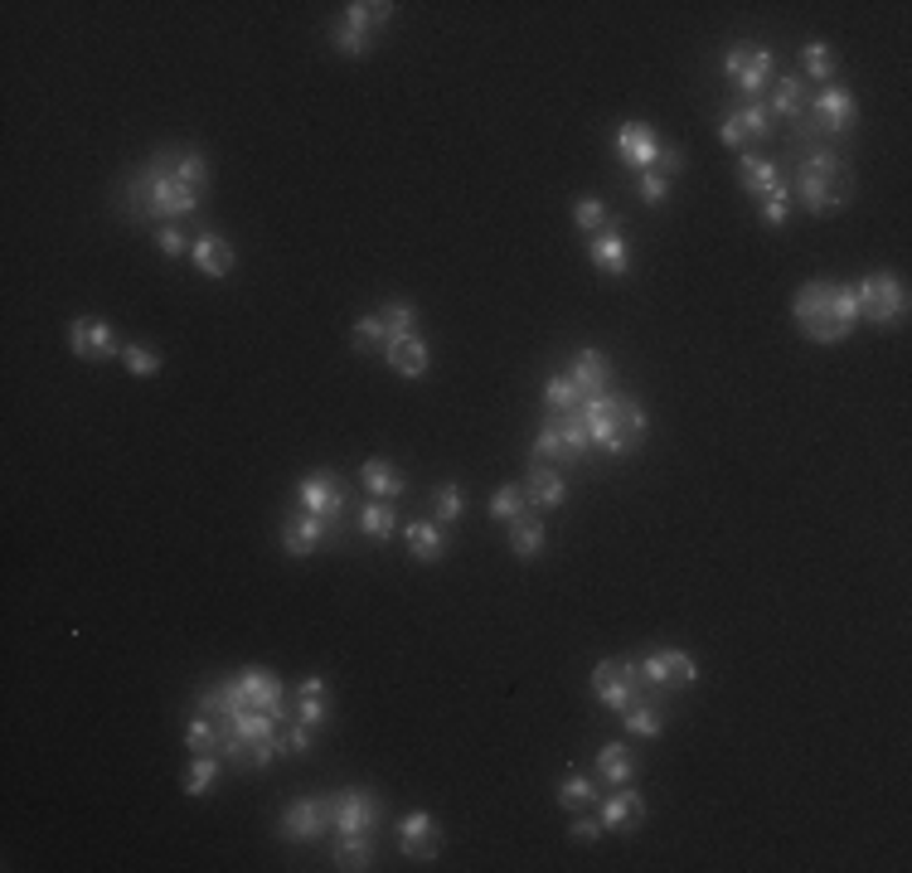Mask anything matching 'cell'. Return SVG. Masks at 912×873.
Segmentation results:
<instances>
[{"instance_id": "obj_1", "label": "cell", "mask_w": 912, "mask_h": 873, "mask_svg": "<svg viewBox=\"0 0 912 873\" xmlns=\"http://www.w3.org/2000/svg\"><path fill=\"white\" fill-rule=\"evenodd\" d=\"M204 204L200 190L180 180L170 170V146L155 151L147 165L127 180V218H155V224H180V218H194Z\"/></svg>"}, {"instance_id": "obj_2", "label": "cell", "mask_w": 912, "mask_h": 873, "mask_svg": "<svg viewBox=\"0 0 912 873\" xmlns=\"http://www.w3.org/2000/svg\"><path fill=\"white\" fill-rule=\"evenodd\" d=\"M791 316H796V326H801L806 340H815V345H835V340H845L849 330L859 326L854 287L806 282V287L791 296Z\"/></svg>"}, {"instance_id": "obj_3", "label": "cell", "mask_w": 912, "mask_h": 873, "mask_svg": "<svg viewBox=\"0 0 912 873\" xmlns=\"http://www.w3.org/2000/svg\"><path fill=\"white\" fill-rule=\"evenodd\" d=\"M854 301H859V320L869 326H903L908 316V287L898 282L894 273H869L864 282L854 287Z\"/></svg>"}, {"instance_id": "obj_4", "label": "cell", "mask_w": 912, "mask_h": 873, "mask_svg": "<svg viewBox=\"0 0 912 873\" xmlns=\"http://www.w3.org/2000/svg\"><path fill=\"white\" fill-rule=\"evenodd\" d=\"M330 825H335V796H306L282 810L277 835H282L287 845H316Z\"/></svg>"}, {"instance_id": "obj_5", "label": "cell", "mask_w": 912, "mask_h": 873, "mask_svg": "<svg viewBox=\"0 0 912 873\" xmlns=\"http://www.w3.org/2000/svg\"><path fill=\"white\" fill-rule=\"evenodd\" d=\"M593 694L607 704L611 713H621L631 699H636V694H656V689H646V680H641V660H626V655H617V660H597Z\"/></svg>"}, {"instance_id": "obj_6", "label": "cell", "mask_w": 912, "mask_h": 873, "mask_svg": "<svg viewBox=\"0 0 912 873\" xmlns=\"http://www.w3.org/2000/svg\"><path fill=\"white\" fill-rule=\"evenodd\" d=\"M772 73H776V59L767 45H733L729 54H723V78L748 102H758V92L772 83Z\"/></svg>"}, {"instance_id": "obj_7", "label": "cell", "mask_w": 912, "mask_h": 873, "mask_svg": "<svg viewBox=\"0 0 912 873\" xmlns=\"http://www.w3.org/2000/svg\"><path fill=\"white\" fill-rule=\"evenodd\" d=\"M641 680H646V689H656V694L689 689V684L699 680V660H694L689 650H656V655L641 660Z\"/></svg>"}, {"instance_id": "obj_8", "label": "cell", "mask_w": 912, "mask_h": 873, "mask_svg": "<svg viewBox=\"0 0 912 873\" xmlns=\"http://www.w3.org/2000/svg\"><path fill=\"white\" fill-rule=\"evenodd\" d=\"M811 122H815V131H825V137H845V131H854V122H859L854 92L839 88V83H825V88L815 92V102H811Z\"/></svg>"}, {"instance_id": "obj_9", "label": "cell", "mask_w": 912, "mask_h": 873, "mask_svg": "<svg viewBox=\"0 0 912 873\" xmlns=\"http://www.w3.org/2000/svg\"><path fill=\"white\" fill-rule=\"evenodd\" d=\"M296 501H302L306 515H320V519H330V524H340V515H345V485L330 471H311L306 481L296 485Z\"/></svg>"}, {"instance_id": "obj_10", "label": "cell", "mask_w": 912, "mask_h": 873, "mask_svg": "<svg viewBox=\"0 0 912 873\" xmlns=\"http://www.w3.org/2000/svg\"><path fill=\"white\" fill-rule=\"evenodd\" d=\"M578 418H583L587 436H593V452H603V456H626L631 452V446L621 442L617 422H611V398H607V393H603V398H583V403H578Z\"/></svg>"}, {"instance_id": "obj_11", "label": "cell", "mask_w": 912, "mask_h": 873, "mask_svg": "<svg viewBox=\"0 0 912 873\" xmlns=\"http://www.w3.org/2000/svg\"><path fill=\"white\" fill-rule=\"evenodd\" d=\"M767 137H772V112H767V102H748V107L719 117L723 146H748V141H767Z\"/></svg>"}, {"instance_id": "obj_12", "label": "cell", "mask_w": 912, "mask_h": 873, "mask_svg": "<svg viewBox=\"0 0 912 873\" xmlns=\"http://www.w3.org/2000/svg\"><path fill=\"white\" fill-rule=\"evenodd\" d=\"M796 194H801V204L811 214L831 218V214H839L849 204L854 185H849V175H845V180H825V175H796Z\"/></svg>"}, {"instance_id": "obj_13", "label": "cell", "mask_w": 912, "mask_h": 873, "mask_svg": "<svg viewBox=\"0 0 912 873\" xmlns=\"http://www.w3.org/2000/svg\"><path fill=\"white\" fill-rule=\"evenodd\" d=\"M68 345H74L78 359H122L117 336H112V326L98 316H78L74 326H68Z\"/></svg>"}, {"instance_id": "obj_14", "label": "cell", "mask_w": 912, "mask_h": 873, "mask_svg": "<svg viewBox=\"0 0 912 873\" xmlns=\"http://www.w3.org/2000/svg\"><path fill=\"white\" fill-rule=\"evenodd\" d=\"M398 849L408 859H438V849H442L438 815H428V810H408V815L398 820Z\"/></svg>"}, {"instance_id": "obj_15", "label": "cell", "mask_w": 912, "mask_h": 873, "mask_svg": "<svg viewBox=\"0 0 912 873\" xmlns=\"http://www.w3.org/2000/svg\"><path fill=\"white\" fill-rule=\"evenodd\" d=\"M617 155L631 165L636 175L656 170V155H660V131L650 127V122H626V127L617 131Z\"/></svg>"}, {"instance_id": "obj_16", "label": "cell", "mask_w": 912, "mask_h": 873, "mask_svg": "<svg viewBox=\"0 0 912 873\" xmlns=\"http://www.w3.org/2000/svg\"><path fill=\"white\" fill-rule=\"evenodd\" d=\"M335 529H340V524H330V519H320V515H306V509H302V515H287V524H282V548H287L292 558H311L330 534H335Z\"/></svg>"}, {"instance_id": "obj_17", "label": "cell", "mask_w": 912, "mask_h": 873, "mask_svg": "<svg viewBox=\"0 0 912 873\" xmlns=\"http://www.w3.org/2000/svg\"><path fill=\"white\" fill-rule=\"evenodd\" d=\"M379 825V800L365 786H350L335 796V830L340 835H355V830H375Z\"/></svg>"}, {"instance_id": "obj_18", "label": "cell", "mask_w": 912, "mask_h": 873, "mask_svg": "<svg viewBox=\"0 0 912 873\" xmlns=\"http://www.w3.org/2000/svg\"><path fill=\"white\" fill-rule=\"evenodd\" d=\"M383 359H389V369L403 374V379H422L432 364V350L418 330H408V336H393L389 345H383Z\"/></svg>"}, {"instance_id": "obj_19", "label": "cell", "mask_w": 912, "mask_h": 873, "mask_svg": "<svg viewBox=\"0 0 912 873\" xmlns=\"http://www.w3.org/2000/svg\"><path fill=\"white\" fill-rule=\"evenodd\" d=\"M646 815H650V806H646V796L636 792V786H617L607 800H603V830H636V825H646Z\"/></svg>"}, {"instance_id": "obj_20", "label": "cell", "mask_w": 912, "mask_h": 873, "mask_svg": "<svg viewBox=\"0 0 912 873\" xmlns=\"http://www.w3.org/2000/svg\"><path fill=\"white\" fill-rule=\"evenodd\" d=\"M587 257H593L597 273L607 277H626L631 273V253H626V238H621V224H607L593 233V243H587Z\"/></svg>"}, {"instance_id": "obj_21", "label": "cell", "mask_w": 912, "mask_h": 873, "mask_svg": "<svg viewBox=\"0 0 912 873\" xmlns=\"http://www.w3.org/2000/svg\"><path fill=\"white\" fill-rule=\"evenodd\" d=\"M568 379H573V389H578V398H603L607 393V379H611V364L603 350H578L573 364H568Z\"/></svg>"}, {"instance_id": "obj_22", "label": "cell", "mask_w": 912, "mask_h": 873, "mask_svg": "<svg viewBox=\"0 0 912 873\" xmlns=\"http://www.w3.org/2000/svg\"><path fill=\"white\" fill-rule=\"evenodd\" d=\"M631 737H660L666 733V694H636V699L621 709Z\"/></svg>"}, {"instance_id": "obj_23", "label": "cell", "mask_w": 912, "mask_h": 873, "mask_svg": "<svg viewBox=\"0 0 912 873\" xmlns=\"http://www.w3.org/2000/svg\"><path fill=\"white\" fill-rule=\"evenodd\" d=\"M190 263L200 267L204 277H228L233 273V243H228L224 233H214V228H204L200 238H194V248H190Z\"/></svg>"}, {"instance_id": "obj_24", "label": "cell", "mask_w": 912, "mask_h": 873, "mask_svg": "<svg viewBox=\"0 0 912 873\" xmlns=\"http://www.w3.org/2000/svg\"><path fill=\"white\" fill-rule=\"evenodd\" d=\"M524 495H530V505L539 509H558L568 495V481L563 471H558L554 461H530V481H524Z\"/></svg>"}, {"instance_id": "obj_25", "label": "cell", "mask_w": 912, "mask_h": 873, "mask_svg": "<svg viewBox=\"0 0 912 873\" xmlns=\"http://www.w3.org/2000/svg\"><path fill=\"white\" fill-rule=\"evenodd\" d=\"M359 485H365L375 501H398V495L408 491V476L393 461H383V456H369V461L359 466Z\"/></svg>"}, {"instance_id": "obj_26", "label": "cell", "mask_w": 912, "mask_h": 873, "mask_svg": "<svg viewBox=\"0 0 912 873\" xmlns=\"http://www.w3.org/2000/svg\"><path fill=\"white\" fill-rule=\"evenodd\" d=\"M292 719H302L306 728H326L330 723V699H326V680H320V674H306V680L296 684Z\"/></svg>"}, {"instance_id": "obj_27", "label": "cell", "mask_w": 912, "mask_h": 873, "mask_svg": "<svg viewBox=\"0 0 912 873\" xmlns=\"http://www.w3.org/2000/svg\"><path fill=\"white\" fill-rule=\"evenodd\" d=\"M403 534H408V554L418 564H438L447 554V524H438V519H413Z\"/></svg>"}, {"instance_id": "obj_28", "label": "cell", "mask_w": 912, "mask_h": 873, "mask_svg": "<svg viewBox=\"0 0 912 873\" xmlns=\"http://www.w3.org/2000/svg\"><path fill=\"white\" fill-rule=\"evenodd\" d=\"M544 544H548V534H544V519L534 515V509H524L520 519L510 524V554L520 558V564H534L539 554H544Z\"/></svg>"}, {"instance_id": "obj_29", "label": "cell", "mask_w": 912, "mask_h": 873, "mask_svg": "<svg viewBox=\"0 0 912 873\" xmlns=\"http://www.w3.org/2000/svg\"><path fill=\"white\" fill-rule=\"evenodd\" d=\"M597 782H607V786L636 782V757H631L626 743H603V747H597Z\"/></svg>"}, {"instance_id": "obj_30", "label": "cell", "mask_w": 912, "mask_h": 873, "mask_svg": "<svg viewBox=\"0 0 912 873\" xmlns=\"http://www.w3.org/2000/svg\"><path fill=\"white\" fill-rule=\"evenodd\" d=\"M375 864V830H355V835H340L335 839V869H369Z\"/></svg>"}, {"instance_id": "obj_31", "label": "cell", "mask_w": 912, "mask_h": 873, "mask_svg": "<svg viewBox=\"0 0 912 873\" xmlns=\"http://www.w3.org/2000/svg\"><path fill=\"white\" fill-rule=\"evenodd\" d=\"M611 422H617L621 442L636 452L641 436H646V408H641L636 398H626V393H617V398H611Z\"/></svg>"}, {"instance_id": "obj_32", "label": "cell", "mask_w": 912, "mask_h": 873, "mask_svg": "<svg viewBox=\"0 0 912 873\" xmlns=\"http://www.w3.org/2000/svg\"><path fill=\"white\" fill-rule=\"evenodd\" d=\"M170 170L180 175L190 190H210V161H204V151H194V146H170Z\"/></svg>"}, {"instance_id": "obj_33", "label": "cell", "mask_w": 912, "mask_h": 873, "mask_svg": "<svg viewBox=\"0 0 912 873\" xmlns=\"http://www.w3.org/2000/svg\"><path fill=\"white\" fill-rule=\"evenodd\" d=\"M355 524L365 539H379L383 544V539H393V529H398V509H393V501H369L355 515Z\"/></svg>"}, {"instance_id": "obj_34", "label": "cell", "mask_w": 912, "mask_h": 873, "mask_svg": "<svg viewBox=\"0 0 912 873\" xmlns=\"http://www.w3.org/2000/svg\"><path fill=\"white\" fill-rule=\"evenodd\" d=\"M801 107H806V78L801 73H786V78H776V88H772V122L776 117H801Z\"/></svg>"}, {"instance_id": "obj_35", "label": "cell", "mask_w": 912, "mask_h": 873, "mask_svg": "<svg viewBox=\"0 0 912 873\" xmlns=\"http://www.w3.org/2000/svg\"><path fill=\"white\" fill-rule=\"evenodd\" d=\"M738 180H743V190L762 200L767 190H776V185H782V175H776V165L762 161V155H743V161H738Z\"/></svg>"}, {"instance_id": "obj_36", "label": "cell", "mask_w": 912, "mask_h": 873, "mask_svg": "<svg viewBox=\"0 0 912 873\" xmlns=\"http://www.w3.org/2000/svg\"><path fill=\"white\" fill-rule=\"evenodd\" d=\"M224 743V723L214 719V713H194L190 723H185V747L190 752H219Z\"/></svg>"}, {"instance_id": "obj_37", "label": "cell", "mask_w": 912, "mask_h": 873, "mask_svg": "<svg viewBox=\"0 0 912 873\" xmlns=\"http://www.w3.org/2000/svg\"><path fill=\"white\" fill-rule=\"evenodd\" d=\"M393 15V0H355V5H345V25H355L359 35H375V29L389 25Z\"/></svg>"}, {"instance_id": "obj_38", "label": "cell", "mask_w": 912, "mask_h": 873, "mask_svg": "<svg viewBox=\"0 0 912 873\" xmlns=\"http://www.w3.org/2000/svg\"><path fill=\"white\" fill-rule=\"evenodd\" d=\"M350 345H355L359 355H375V350L389 345V326H383L379 311H365V316L355 320V330H350Z\"/></svg>"}, {"instance_id": "obj_39", "label": "cell", "mask_w": 912, "mask_h": 873, "mask_svg": "<svg viewBox=\"0 0 912 873\" xmlns=\"http://www.w3.org/2000/svg\"><path fill=\"white\" fill-rule=\"evenodd\" d=\"M219 752H194V767L185 772V796H210V786L219 782Z\"/></svg>"}, {"instance_id": "obj_40", "label": "cell", "mask_w": 912, "mask_h": 873, "mask_svg": "<svg viewBox=\"0 0 912 873\" xmlns=\"http://www.w3.org/2000/svg\"><path fill=\"white\" fill-rule=\"evenodd\" d=\"M534 461H568V446H563V432H558L554 413L534 428Z\"/></svg>"}, {"instance_id": "obj_41", "label": "cell", "mask_w": 912, "mask_h": 873, "mask_svg": "<svg viewBox=\"0 0 912 873\" xmlns=\"http://www.w3.org/2000/svg\"><path fill=\"white\" fill-rule=\"evenodd\" d=\"M558 418V432H563V446H568V461H583L587 452H593V436H587L583 428V418H578V408L573 413H554Z\"/></svg>"}, {"instance_id": "obj_42", "label": "cell", "mask_w": 912, "mask_h": 873, "mask_svg": "<svg viewBox=\"0 0 912 873\" xmlns=\"http://www.w3.org/2000/svg\"><path fill=\"white\" fill-rule=\"evenodd\" d=\"M801 68L811 83H835V54L825 39H811V45L801 49Z\"/></svg>"}, {"instance_id": "obj_43", "label": "cell", "mask_w": 912, "mask_h": 873, "mask_svg": "<svg viewBox=\"0 0 912 873\" xmlns=\"http://www.w3.org/2000/svg\"><path fill=\"white\" fill-rule=\"evenodd\" d=\"M524 509H530V495H524V485H501V491L491 495V519H501V524H515Z\"/></svg>"}, {"instance_id": "obj_44", "label": "cell", "mask_w": 912, "mask_h": 873, "mask_svg": "<svg viewBox=\"0 0 912 873\" xmlns=\"http://www.w3.org/2000/svg\"><path fill=\"white\" fill-rule=\"evenodd\" d=\"M801 175H825V180H845L849 165H845V155H839V151H825V146H815V151H806Z\"/></svg>"}, {"instance_id": "obj_45", "label": "cell", "mask_w": 912, "mask_h": 873, "mask_svg": "<svg viewBox=\"0 0 912 873\" xmlns=\"http://www.w3.org/2000/svg\"><path fill=\"white\" fill-rule=\"evenodd\" d=\"M597 800V782L593 776H583V772H568L563 782H558V806H593Z\"/></svg>"}, {"instance_id": "obj_46", "label": "cell", "mask_w": 912, "mask_h": 873, "mask_svg": "<svg viewBox=\"0 0 912 873\" xmlns=\"http://www.w3.org/2000/svg\"><path fill=\"white\" fill-rule=\"evenodd\" d=\"M544 403H548V413H573L583 398H578V389H573L568 374H554V379L544 383Z\"/></svg>"}, {"instance_id": "obj_47", "label": "cell", "mask_w": 912, "mask_h": 873, "mask_svg": "<svg viewBox=\"0 0 912 873\" xmlns=\"http://www.w3.org/2000/svg\"><path fill=\"white\" fill-rule=\"evenodd\" d=\"M786 214H791V190H786V185H776V190H767V194H762L758 218H762L767 228H782V224H786Z\"/></svg>"}, {"instance_id": "obj_48", "label": "cell", "mask_w": 912, "mask_h": 873, "mask_svg": "<svg viewBox=\"0 0 912 873\" xmlns=\"http://www.w3.org/2000/svg\"><path fill=\"white\" fill-rule=\"evenodd\" d=\"M432 515H438V524H456L466 515V495L456 485H438L432 491Z\"/></svg>"}, {"instance_id": "obj_49", "label": "cell", "mask_w": 912, "mask_h": 873, "mask_svg": "<svg viewBox=\"0 0 912 873\" xmlns=\"http://www.w3.org/2000/svg\"><path fill=\"white\" fill-rule=\"evenodd\" d=\"M573 224L583 228V233H597V228H607V204L597 200V194H583V200L573 204Z\"/></svg>"}, {"instance_id": "obj_50", "label": "cell", "mask_w": 912, "mask_h": 873, "mask_svg": "<svg viewBox=\"0 0 912 873\" xmlns=\"http://www.w3.org/2000/svg\"><path fill=\"white\" fill-rule=\"evenodd\" d=\"M122 359H127V369L137 374V379H151V374H161V355H155L151 345H137V340H131V345H122Z\"/></svg>"}, {"instance_id": "obj_51", "label": "cell", "mask_w": 912, "mask_h": 873, "mask_svg": "<svg viewBox=\"0 0 912 873\" xmlns=\"http://www.w3.org/2000/svg\"><path fill=\"white\" fill-rule=\"evenodd\" d=\"M155 248H161V257H170V263H175V257H185L194 248V238H185L180 224H161V228H155Z\"/></svg>"}, {"instance_id": "obj_52", "label": "cell", "mask_w": 912, "mask_h": 873, "mask_svg": "<svg viewBox=\"0 0 912 873\" xmlns=\"http://www.w3.org/2000/svg\"><path fill=\"white\" fill-rule=\"evenodd\" d=\"M379 316H383V326H389V340H393V336H408L413 320H418V311H413V301H389Z\"/></svg>"}, {"instance_id": "obj_53", "label": "cell", "mask_w": 912, "mask_h": 873, "mask_svg": "<svg viewBox=\"0 0 912 873\" xmlns=\"http://www.w3.org/2000/svg\"><path fill=\"white\" fill-rule=\"evenodd\" d=\"M330 45H335L340 54H350V59L369 54V35H359V29H355V25H345V20H340V25L330 29Z\"/></svg>"}, {"instance_id": "obj_54", "label": "cell", "mask_w": 912, "mask_h": 873, "mask_svg": "<svg viewBox=\"0 0 912 873\" xmlns=\"http://www.w3.org/2000/svg\"><path fill=\"white\" fill-rule=\"evenodd\" d=\"M311 733H316V728H306L302 719H287L282 723V752L287 757H306L311 752Z\"/></svg>"}, {"instance_id": "obj_55", "label": "cell", "mask_w": 912, "mask_h": 873, "mask_svg": "<svg viewBox=\"0 0 912 873\" xmlns=\"http://www.w3.org/2000/svg\"><path fill=\"white\" fill-rule=\"evenodd\" d=\"M636 194L646 204H666L670 200V180H666V175H656V170H646V175H636Z\"/></svg>"}, {"instance_id": "obj_56", "label": "cell", "mask_w": 912, "mask_h": 873, "mask_svg": "<svg viewBox=\"0 0 912 873\" xmlns=\"http://www.w3.org/2000/svg\"><path fill=\"white\" fill-rule=\"evenodd\" d=\"M684 170V151L675 141H660V155H656V175H666V180H675Z\"/></svg>"}, {"instance_id": "obj_57", "label": "cell", "mask_w": 912, "mask_h": 873, "mask_svg": "<svg viewBox=\"0 0 912 873\" xmlns=\"http://www.w3.org/2000/svg\"><path fill=\"white\" fill-rule=\"evenodd\" d=\"M568 835H573L578 845H597V839H603V820H597V815H578L573 825H568Z\"/></svg>"}]
</instances>
